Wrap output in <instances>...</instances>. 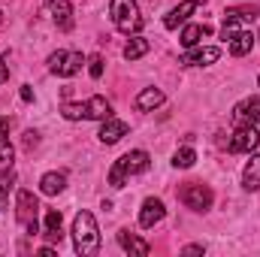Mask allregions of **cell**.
I'll use <instances>...</instances> for the list:
<instances>
[{
  "label": "cell",
  "mask_w": 260,
  "mask_h": 257,
  "mask_svg": "<svg viewBox=\"0 0 260 257\" xmlns=\"http://www.w3.org/2000/svg\"><path fill=\"white\" fill-rule=\"evenodd\" d=\"M257 6H251V9H230L227 12V18H224V27H221V40H233L236 34H242V30H251V21L257 18Z\"/></svg>",
  "instance_id": "cell-5"
},
{
  "label": "cell",
  "mask_w": 260,
  "mask_h": 257,
  "mask_svg": "<svg viewBox=\"0 0 260 257\" xmlns=\"http://www.w3.org/2000/svg\"><path fill=\"white\" fill-rule=\"evenodd\" d=\"M43 236H46L49 242H61V239H64V230H61V212H58V209H46Z\"/></svg>",
  "instance_id": "cell-17"
},
{
  "label": "cell",
  "mask_w": 260,
  "mask_h": 257,
  "mask_svg": "<svg viewBox=\"0 0 260 257\" xmlns=\"http://www.w3.org/2000/svg\"><path fill=\"white\" fill-rule=\"evenodd\" d=\"M242 188L245 191H257L260 188V154H251V160L242 170Z\"/></svg>",
  "instance_id": "cell-18"
},
{
  "label": "cell",
  "mask_w": 260,
  "mask_h": 257,
  "mask_svg": "<svg viewBox=\"0 0 260 257\" xmlns=\"http://www.w3.org/2000/svg\"><path fill=\"white\" fill-rule=\"evenodd\" d=\"M164 215H167L164 203H160L157 197H148V200L142 203V209H139V227H142V230H151L154 224L164 221Z\"/></svg>",
  "instance_id": "cell-11"
},
{
  "label": "cell",
  "mask_w": 260,
  "mask_h": 257,
  "mask_svg": "<svg viewBox=\"0 0 260 257\" xmlns=\"http://www.w3.org/2000/svg\"><path fill=\"white\" fill-rule=\"evenodd\" d=\"M46 3H55V0H46Z\"/></svg>",
  "instance_id": "cell-33"
},
{
  "label": "cell",
  "mask_w": 260,
  "mask_h": 257,
  "mask_svg": "<svg viewBox=\"0 0 260 257\" xmlns=\"http://www.w3.org/2000/svg\"><path fill=\"white\" fill-rule=\"evenodd\" d=\"M227 148L233 151V154H251L254 148H260V133L254 124H248V127H236L233 130V136H230V142H227Z\"/></svg>",
  "instance_id": "cell-8"
},
{
  "label": "cell",
  "mask_w": 260,
  "mask_h": 257,
  "mask_svg": "<svg viewBox=\"0 0 260 257\" xmlns=\"http://www.w3.org/2000/svg\"><path fill=\"white\" fill-rule=\"evenodd\" d=\"M3 200H6V194H3V191H0V206H3Z\"/></svg>",
  "instance_id": "cell-32"
},
{
  "label": "cell",
  "mask_w": 260,
  "mask_h": 257,
  "mask_svg": "<svg viewBox=\"0 0 260 257\" xmlns=\"http://www.w3.org/2000/svg\"><path fill=\"white\" fill-rule=\"evenodd\" d=\"M37 212H40V203H37V197L30 191H21L15 194V221L34 236V233H40V224H37Z\"/></svg>",
  "instance_id": "cell-4"
},
{
  "label": "cell",
  "mask_w": 260,
  "mask_h": 257,
  "mask_svg": "<svg viewBox=\"0 0 260 257\" xmlns=\"http://www.w3.org/2000/svg\"><path fill=\"white\" fill-rule=\"evenodd\" d=\"M148 164H151L148 151H142V148L127 151L124 157H118V160L112 164V170H109V185H112V188H124L130 176H139V173H145V170H148Z\"/></svg>",
  "instance_id": "cell-2"
},
{
  "label": "cell",
  "mask_w": 260,
  "mask_h": 257,
  "mask_svg": "<svg viewBox=\"0 0 260 257\" xmlns=\"http://www.w3.org/2000/svg\"><path fill=\"white\" fill-rule=\"evenodd\" d=\"M73 245H76V254L82 257H94L100 251V230L91 212H79L73 218Z\"/></svg>",
  "instance_id": "cell-1"
},
{
  "label": "cell",
  "mask_w": 260,
  "mask_h": 257,
  "mask_svg": "<svg viewBox=\"0 0 260 257\" xmlns=\"http://www.w3.org/2000/svg\"><path fill=\"white\" fill-rule=\"evenodd\" d=\"M21 100H24V103L34 100V88H30V85H21Z\"/></svg>",
  "instance_id": "cell-30"
},
{
  "label": "cell",
  "mask_w": 260,
  "mask_h": 257,
  "mask_svg": "<svg viewBox=\"0 0 260 257\" xmlns=\"http://www.w3.org/2000/svg\"><path fill=\"white\" fill-rule=\"evenodd\" d=\"M52 15H55V24L61 30H70L73 27V3L70 0H55L52 3Z\"/></svg>",
  "instance_id": "cell-20"
},
{
  "label": "cell",
  "mask_w": 260,
  "mask_h": 257,
  "mask_svg": "<svg viewBox=\"0 0 260 257\" xmlns=\"http://www.w3.org/2000/svg\"><path fill=\"white\" fill-rule=\"evenodd\" d=\"M206 34H209V24H188V27L182 30V46H185V49H194Z\"/></svg>",
  "instance_id": "cell-23"
},
{
  "label": "cell",
  "mask_w": 260,
  "mask_h": 257,
  "mask_svg": "<svg viewBox=\"0 0 260 257\" xmlns=\"http://www.w3.org/2000/svg\"><path fill=\"white\" fill-rule=\"evenodd\" d=\"M260 118V97H245L242 103L233 106V127H248V124H257Z\"/></svg>",
  "instance_id": "cell-9"
},
{
  "label": "cell",
  "mask_w": 260,
  "mask_h": 257,
  "mask_svg": "<svg viewBox=\"0 0 260 257\" xmlns=\"http://www.w3.org/2000/svg\"><path fill=\"white\" fill-rule=\"evenodd\" d=\"M148 49H151V43H148L145 37H136V34H133L127 40V46H124V58H127V61H139L142 55H148Z\"/></svg>",
  "instance_id": "cell-22"
},
{
  "label": "cell",
  "mask_w": 260,
  "mask_h": 257,
  "mask_svg": "<svg viewBox=\"0 0 260 257\" xmlns=\"http://www.w3.org/2000/svg\"><path fill=\"white\" fill-rule=\"evenodd\" d=\"M64 188H67L64 173H46V176L40 179V191L46 194V197H55V194H61Z\"/></svg>",
  "instance_id": "cell-21"
},
{
  "label": "cell",
  "mask_w": 260,
  "mask_h": 257,
  "mask_svg": "<svg viewBox=\"0 0 260 257\" xmlns=\"http://www.w3.org/2000/svg\"><path fill=\"white\" fill-rule=\"evenodd\" d=\"M6 136H9V118L0 115V139H6Z\"/></svg>",
  "instance_id": "cell-31"
},
{
  "label": "cell",
  "mask_w": 260,
  "mask_h": 257,
  "mask_svg": "<svg viewBox=\"0 0 260 257\" xmlns=\"http://www.w3.org/2000/svg\"><path fill=\"white\" fill-rule=\"evenodd\" d=\"M164 91L160 88H142L139 94H136V109L139 112H154L157 106H164Z\"/></svg>",
  "instance_id": "cell-16"
},
{
  "label": "cell",
  "mask_w": 260,
  "mask_h": 257,
  "mask_svg": "<svg viewBox=\"0 0 260 257\" xmlns=\"http://www.w3.org/2000/svg\"><path fill=\"white\" fill-rule=\"evenodd\" d=\"M221 58V49L218 46H203V49H188L182 58H179V64L182 67H209V64H215Z\"/></svg>",
  "instance_id": "cell-10"
},
{
  "label": "cell",
  "mask_w": 260,
  "mask_h": 257,
  "mask_svg": "<svg viewBox=\"0 0 260 257\" xmlns=\"http://www.w3.org/2000/svg\"><path fill=\"white\" fill-rule=\"evenodd\" d=\"M197 6H200V0H182L179 6H173V9L167 12L164 27H167V30H176L179 24H185V21H188V15H191V12H197Z\"/></svg>",
  "instance_id": "cell-13"
},
{
  "label": "cell",
  "mask_w": 260,
  "mask_h": 257,
  "mask_svg": "<svg viewBox=\"0 0 260 257\" xmlns=\"http://www.w3.org/2000/svg\"><path fill=\"white\" fill-rule=\"evenodd\" d=\"M194 160H197V151L191 145H185V148H179V151L173 154V167H176V170H188V167H194Z\"/></svg>",
  "instance_id": "cell-24"
},
{
  "label": "cell",
  "mask_w": 260,
  "mask_h": 257,
  "mask_svg": "<svg viewBox=\"0 0 260 257\" xmlns=\"http://www.w3.org/2000/svg\"><path fill=\"white\" fill-rule=\"evenodd\" d=\"M0 21H3V15H0Z\"/></svg>",
  "instance_id": "cell-35"
},
{
  "label": "cell",
  "mask_w": 260,
  "mask_h": 257,
  "mask_svg": "<svg viewBox=\"0 0 260 257\" xmlns=\"http://www.w3.org/2000/svg\"><path fill=\"white\" fill-rule=\"evenodd\" d=\"M118 245H121L127 254H136V257H145L148 251H151V245H148L142 236L130 233V230H118Z\"/></svg>",
  "instance_id": "cell-14"
},
{
  "label": "cell",
  "mask_w": 260,
  "mask_h": 257,
  "mask_svg": "<svg viewBox=\"0 0 260 257\" xmlns=\"http://www.w3.org/2000/svg\"><path fill=\"white\" fill-rule=\"evenodd\" d=\"M12 157H15V148L9 145V139H0V167H12Z\"/></svg>",
  "instance_id": "cell-26"
},
{
  "label": "cell",
  "mask_w": 260,
  "mask_h": 257,
  "mask_svg": "<svg viewBox=\"0 0 260 257\" xmlns=\"http://www.w3.org/2000/svg\"><path fill=\"white\" fill-rule=\"evenodd\" d=\"M109 115H112V103H109L106 97L94 94V97L85 100V118H91V121H103V118H109Z\"/></svg>",
  "instance_id": "cell-15"
},
{
  "label": "cell",
  "mask_w": 260,
  "mask_h": 257,
  "mask_svg": "<svg viewBox=\"0 0 260 257\" xmlns=\"http://www.w3.org/2000/svg\"><path fill=\"white\" fill-rule=\"evenodd\" d=\"M254 40H257V37H254L251 30H242V34H236L233 40H227V43H230L227 49H230V55H233V58H242V55H248V52H251Z\"/></svg>",
  "instance_id": "cell-19"
},
{
  "label": "cell",
  "mask_w": 260,
  "mask_h": 257,
  "mask_svg": "<svg viewBox=\"0 0 260 257\" xmlns=\"http://www.w3.org/2000/svg\"><path fill=\"white\" fill-rule=\"evenodd\" d=\"M61 115H64L67 121H82L85 118V103H64Z\"/></svg>",
  "instance_id": "cell-25"
},
{
  "label": "cell",
  "mask_w": 260,
  "mask_h": 257,
  "mask_svg": "<svg viewBox=\"0 0 260 257\" xmlns=\"http://www.w3.org/2000/svg\"><path fill=\"white\" fill-rule=\"evenodd\" d=\"M257 43H260V34H257Z\"/></svg>",
  "instance_id": "cell-34"
},
{
  "label": "cell",
  "mask_w": 260,
  "mask_h": 257,
  "mask_svg": "<svg viewBox=\"0 0 260 257\" xmlns=\"http://www.w3.org/2000/svg\"><path fill=\"white\" fill-rule=\"evenodd\" d=\"M127 130H130L127 121H121V118H112V115H109V118H103V124H100V133H97V136H100V142H103V145H115L121 136H127Z\"/></svg>",
  "instance_id": "cell-12"
},
{
  "label": "cell",
  "mask_w": 260,
  "mask_h": 257,
  "mask_svg": "<svg viewBox=\"0 0 260 257\" xmlns=\"http://www.w3.org/2000/svg\"><path fill=\"white\" fill-rule=\"evenodd\" d=\"M82 64H85V55L82 52H64V49H58L55 55H49V70L55 76H64V79L76 76L82 70Z\"/></svg>",
  "instance_id": "cell-6"
},
{
  "label": "cell",
  "mask_w": 260,
  "mask_h": 257,
  "mask_svg": "<svg viewBox=\"0 0 260 257\" xmlns=\"http://www.w3.org/2000/svg\"><path fill=\"white\" fill-rule=\"evenodd\" d=\"M9 79V64H6V55H0V85Z\"/></svg>",
  "instance_id": "cell-28"
},
{
  "label": "cell",
  "mask_w": 260,
  "mask_h": 257,
  "mask_svg": "<svg viewBox=\"0 0 260 257\" xmlns=\"http://www.w3.org/2000/svg\"><path fill=\"white\" fill-rule=\"evenodd\" d=\"M109 18H112V24L121 30V34H139L142 30V12H139V6H136V0H112L109 3Z\"/></svg>",
  "instance_id": "cell-3"
},
{
  "label": "cell",
  "mask_w": 260,
  "mask_h": 257,
  "mask_svg": "<svg viewBox=\"0 0 260 257\" xmlns=\"http://www.w3.org/2000/svg\"><path fill=\"white\" fill-rule=\"evenodd\" d=\"M88 70H91V79H100V76H103V58H100V55H91V61H88Z\"/></svg>",
  "instance_id": "cell-27"
},
{
  "label": "cell",
  "mask_w": 260,
  "mask_h": 257,
  "mask_svg": "<svg viewBox=\"0 0 260 257\" xmlns=\"http://www.w3.org/2000/svg\"><path fill=\"white\" fill-rule=\"evenodd\" d=\"M179 200H182L188 209H194V212H206V209L212 206L215 194L209 191L206 185H200V182H188V185L179 188Z\"/></svg>",
  "instance_id": "cell-7"
},
{
  "label": "cell",
  "mask_w": 260,
  "mask_h": 257,
  "mask_svg": "<svg viewBox=\"0 0 260 257\" xmlns=\"http://www.w3.org/2000/svg\"><path fill=\"white\" fill-rule=\"evenodd\" d=\"M203 251H206L203 245H185V248H182V254H185V257H191V254H203Z\"/></svg>",
  "instance_id": "cell-29"
}]
</instances>
